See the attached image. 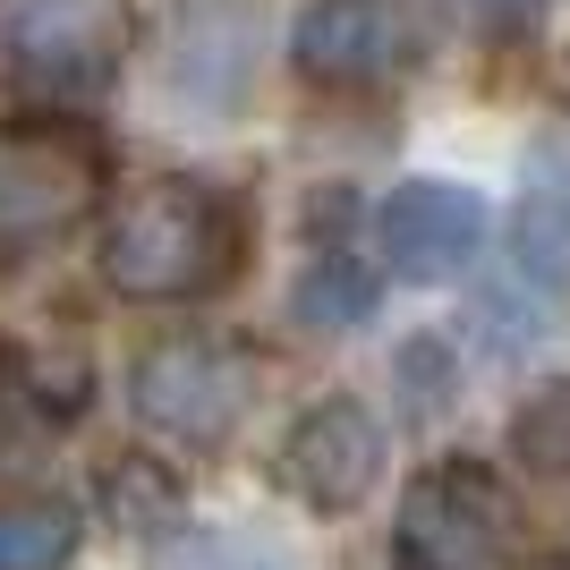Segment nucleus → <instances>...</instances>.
Masks as SVG:
<instances>
[{"mask_svg":"<svg viewBox=\"0 0 570 570\" xmlns=\"http://www.w3.org/2000/svg\"><path fill=\"white\" fill-rule=\"evenodd\" d=\"M392 570H546L520 502L485 460H434L409 476L392 520Z\"/></svg>","mask_w":570,"mask_h":570,"instance_id":"f03ea898","label":"nucleus"},{"mask_svg":"<svg viewBox=\"0 0 570 570\" xmlns=\"http://www.w3.org/2000/svg\"><path fill=\"white\" fill-rule=\"evenodd\" d=\"M137 51L128 0H0V95L18 102H95Z\"/></svg>","mask_w":570,"mask_h":570,"instance_id":"7ed1b4c3","label":"nucleus"},{"mask_svg":"<svg viewBox=\"0 0 570 570\" xmlns=\"http://www.w3.org/2000/svg\"><path fill=\"white\" fill-rule=\"evenodd\" d=\"M77 417V375H51L35 350L0 333V460H35Z\"/></svg>","mask_w":570,"mask_h":570,"instance_id":"9d476101","label":"nucleus"},{"mask_svg":"<svg viewBox=\"0 0 570 570\" xmlns=\"http://www.w3.org/2000/svg\"><path fill=\"white\" fill-rule=\"evenodd\" d=\"M264 383V350L247 341H222V333H196V341H154V350L128 366V409H137L154 434L188 443V452H222L247 417H256Z\"/></svg>","mask_w":570,"mask_h":570,"instance_id":"39448f33","label":"nucleus"},{"mask_svg":"<svg viewBox=\"0 0 570 570\" xmlns=\"http://www.w3.org/2000/svg\"><path fill=\"white\" fill-rule=\"evenodd\" d=\"M485 196L469 179H401L375 214V247L401 282H460L476 256H485Z\"/></svg>","mask_w":570,"mask_h":570,"instance_id":"6e6552de","label":"nucleus"},{"mask_svg":"<svg viewBox=\"0 0 570 570\" xmlns=\"http://www.w3.org/2000/svg\"><path fill=\"white\" fill-rule=\"evenodd\" d=\"M383 469H392V426H383L357 392L315 401L307 417L282 434V452H273L282 494L307 502V511H324V520H350L357 502L383 485Z\"/></svg>","mask_w":570,"mask_h":570,"instance_id":"0eeeda50","label":"nucleus"},{"mask_svg":"<svg viewBox=\"0 0 570 570\" xmlns=\"http://www.w3.org/2000/svg\"><path fill=\"white\" fill-rule=\"evenodd\" d=\"M375 273L366 264H350V256H324V264H307L298 273V289H289V315L298 324H315V333H341V324H366L375 315Z\"/></svg>","mask_w":570,"mask_h":570,"instance_id":"f8f14e48","label":"nucleus"},{"mask_svg":"<svg viewBox=\"0 0 570 570\" xmlns=\"http://www.w3.org/2000/svg\"><path fill=\"white\" fill-rule=\"evenodd\" d=\"M111 154L69 119H0V273L95 222Z\"/></svg>","mask_w":570,"mask_h":570,"instance_id":"20e7f679","label":"nucleus"},{"mask_svg":"<svg viewBox=\"0 0 570 570\" xmlns=\"http://www.w3.org/2000/svg\"><path fill=\"white\" fill-rule=\"evenodd\" d=\"M145 570H289V562L256 537H230V528H170V537H154Z\"/></svg>","mask_w":570,"mask_h":570,"instance_id":"4468645a","label":"nucleus"},{"mask_svg":"<svg viewBox=\"0 0 570 570\" xmlns=\"http://www.w3.org/2000/svg\"><path fill=\"white\" fill-rule=\"evenodd\" d=\"M86 546L77 502L60 494H9L0 502V570H69Z\"/></svg>","mask_w":570,"mask_h":570,"instance_id":"9b49d317","label":"nucleus"},{"mask_svg":"<svg viewBox=\"0 0 570 570\" xmlns=\"http://www.w3.org/2000/svg\"><path fill=\"white\" fill-rule=\"evenodd\" d=\"M434 51L417 0H307L289 26V69L307 86H401Z\"/></svg>","mask_w":570,"mask_h":570,"instance_id":"423d86ee","label":"nucleus"},{"mask_svg":"<svg viewBox=\"0 0 570 570\" xmlns=\"http://www.w3.org/2000/svg\"><path fill=\"white\" fill-rule=\"evenodd\" d=\"M247 256H256L247 196L222 179H196V170H170V179H145L137 196H119L95 238V273L111 282V298H137V307H196L230 289Z\"/></svg>","mask_w":570,"mask_h":570,"instance_id":"f257e3e1","label":"nucleus"},{"mask_svg":"<svg viewBox=\"0 0 570 570\" xmlns=\"http://www.w3.org/2000/svg\"><path fill=\"white\" fill-rule=\"evenodd\" d=\"M511 238H520V264L537 282H553V289L570 282V137L528 154L520 205H511Z\"/></svg>","mask_w":570,"mask_h":570,"instance_id":"1a4fd4ad","label":"nucleus"},{"mask_svg":"<svg viewBox=\"0 0 570 570\" xmlns=\"http://www.w3.org/2000/svg\"><path fill=\"white\" fill-rule=\"evenodd\" d=\"M511 460L528 476H570V375L537 383L520 409H511Z\"/></svg>","mask_w":570,"mask_h":570,"instance_id":"ddd939ff","label":"nucleus"}]
</instances>
